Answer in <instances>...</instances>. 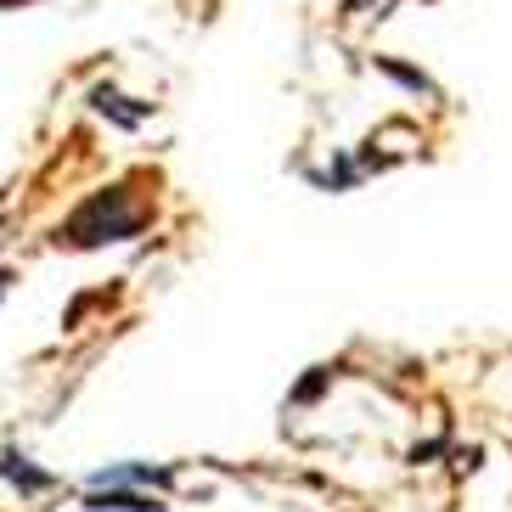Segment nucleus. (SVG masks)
<instances>
[{
  "label": "nucleus",
  "instance_id": "2",
  "mask_svg": "<svg viewBox=\"0 0 512 512\" xmlns=\"http://www.w3.org/2000/svg\"><path fill=\"white\" fill-rule=\"evenodd\" d=\"M23 462H29V456H12V451H6V456H0V473H6V479H17L23 490H46L51 473H34V467H23Z\"/></svg>",
  "mask_w": 512,
  "mask_h": 512
},
{
  "label": "nucleus",
  "instance_id": "1",
  "mask_svg": "<svg viewBox=\"0 0 512 512\" xmlns=\"http://www.w3.org/2000/svg\"><path fill=\"white\" fill-rule=\"evenodd\" d=\"M102 490L107 496H91V512H107V507L113 512H164L152 496H136V490H113V484H102Z\"/></svg>",
  "mask_w": 512,
  "mask_h": 512
}]
</instances>
